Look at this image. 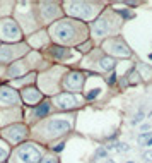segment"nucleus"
<instances>
[{
    "instance_id": "15",
    "label": "nucleus",
    "mask_w": 152,
    "mask_h": 163,
    "mask_svg": "<svg viewBox=\"0 0 152 163\" xmlns=\"http://www.w3.org/2000/svg\"><path fill=\"white\" fill-rule=\"evenodd\" d=\"M7 153H9V149H7L2 142H0V161H4L5 160V156H7Z\"/></svg>"
},
{
    "instance_id": "10",
    "label": "nucleus",
    "mask_w": 152,
    "mask_h": 163,
    "mask_svg": "<svg viewBox=\"0 0 152 163\" xmlns=\"http://www.w3.org/2000/svg\"><path fill=\"white\" fill-rule=\"evenodd\" d=\"M50 112V103H41V105L38 106L36 110H34V117H38V119H41V117H45Z\"/></svg>"
},
{
    "instance_id": "5",
    "label": "nucleus",
    "mask_w": 152,
    "mask_h": 163,
    "mask_svg": "<svg viewBox=\"0 0 152 163\" xmlns=\"http://www.w3.org/2000/svg\"><path fill=\"white\" fill-rule=\"evenodd\" d=\"M0 103L2 105H17L19 103V98L12 90L9 88H2L0 90Z\"/></svg>"
},
{
    "instance_id": "21",
    "label": "nucleus",
    "mask_w": 152,
    "mask_h": 163,
    "mask_svg": "<svg viewBox=\"0 0 152 163\" xmlns=\"http://www.w3.org/2000/svg\"><path fill=\"white\" fill-rule=\"evenodd\" d=\"M115 77H116L115 74H111V76H110V79H108V84H113V83H115Z\"/></svg>"
},
{
    "instance_id": "3",
    "label": "nucleus",
    "mask_w": 152,
    "mask_h": 163,
    "mask_svg": "<svg viewBox=\"0 0 152 163\" xmlns=\"http://www.w3.org/2000/svg\"><path fill=\"white\" fill-rule=\"evenodd\" d=\"M39 158V151L33 144H26L17 151V160H21L22 163H36Z\"/></svg>"
},
{
    "instance_id": "17",
    "label": "nucleus",
    "mask_w": 152,
    "mask_h": 163,
    "mask_svg": "<svg viewBox=\"0 0 152 163\" xmlns=\"http://www.w3.org/2000/svg\"><path fill=\"white\" fill-rule=\"evenodd\" d=\"M118 12H120V14H121L123 17H126V19H130V17H133V14H132V12H128L126 9H120Z\"/></svg>"
},
{
    "instance_id": "8",
    "label": "nucleus",
    "mask_w": 152,
    "mask_h": 163,
    "mask_svg": "<svg viewBox=\"0 0 152 163\" xmlns=\"http://www.w3.org/2000/svg\"><path fill=\"white\" fill-rule=\"evenodd\" d=\"M57 105L60 108H75L77 106V100L73 98L72 95H67V93H63L57 98Z\"/></svg>"
},
{
    "instance_id": "11",
    "label": "nucleus",
    "mask_w": 152,
    "mask_h": 163,
    "mask_svg": "<svg viewBox=\"0 0 152 163\" xmlns=\"http://www.w3.org/2000/svg\"><path fill=\"white\" fill-rule=\"evenodd\" d=\"M24 98H27L29 103H34V101H38L39 98H41V95H39L36 90H27L26 93H24Z\"/></svg>"
},
{
    "instance_id": "20",
    "label": "nucleus",
    "mask_w": 152,
    "mask_h": 163,
    "mask_svg": "<svg viewBox=\"0 0 152 163\" xmlns=\"http://www.w3.org/2000/svg\"><path fill=\"white\" fill-rule=\"evenodd\" d=\"M41 163H58L55 158H45V160H41Z\"/></svg>"
},
{
    "instance_id": "6",
    "label": "nucleus",
    "mask_w": 152,
    "mask_h": 163,
    "mask_svg": "<svg viewBox=\"0 0 152 163\" xmlns=\"http://www.w3.org/2000/svg\"><path fill=\"white\" fill-rule=\"evenodd\" d=\"M26 134H27V129L26 127H22V126H14V127H11V129H7L5 131V136L9 137L12 142L21 141Z\"/></svg>"
},
{
    "instance_id": "9",
    "label": "nucleus",
    "mask_w": 152,
    "mask_h": 163,
    "mask_svg": "<svg viewBox=\"0 0 152 163\" xmlns=\"http://www.w3.org/2000/svg\"><path fill=\"white\" fill-rule=\"evenodd\" d=\"M51 55H53V58H67L68 55H70V52H68L67 48H63V47H53L51 48Z\"/></svg>"
},
{
    "instance_id": "18",
    "label": "nucleus",
    "mask_w": 152,
    "mask_h": 163,
    "mask_svg": "<svg viewBox=\"0 0 152 163\" xmlns=\"http://www.w3.org/2000/svg\"><path fill=\"white\" fill-rule=\"evenodd\" d=\"M144 161H149V163L152 161V149H149V151L144 153Z\"/></svg>"
},
{
    "instance_id": "24",
    "label": "nucleus",
    "mask_w": 152,
    "mask_h": 163,
    "mask_svg": "<svg viewBox=\"0 0 152 163\" xmlns=\"http://www.w3.org/2000/svg\"><path fill=\"white\" fill-rule=\"evenodd\" d=\"M147 146H152V137L149 139V141H147Z\"/></svg>"
},
{
    "instance_id": "12",
    "label": "nucleus",
    "mask_w": 152,
    "mask_h": 163,
    "mask_svg": "<svg viewBox=\"0 0 152 163\" xmlns=\"http://www.w3.org/2000/svg\"><path fill=\"white\" fill-rule=\"evenodd\" d=\"M101 67L113 70V67H115V60H113V58H103V60H101Z\"/></svg>"
},
{
    "instance_id": "26",
    "label": "nucleus",
    "mask_w": 152,
    "mask_h": 163,
    "mask_svg": "<svg viewBox=\"0 0 152 163\" xmlns=\"http://www.w3.org/2000/svg\"><path fill=\"white\" fill-rule=\"evenodd\" d=\"M149 58H150V60H152V53H150V55H149Z\"/></svg>"
},
{
    "instance_id": "7",
    "label": "nucleus",
    "mask_w": 152,
    "mask_h": 163,
    "mask_svg": "<svg viewBox=\"0 0 152 163\" xmlns=\"http://www.w3.org/2000/svg\"><path fill=\"white\" fill-rule=\"evenodd\" d=\"M68 129H70V126H68L65 120H51L50 124H48V127H46V131L51 132L53 136L63 134V132H67Z\"/></svg>"
},
{
    "instance_id": "19",
    "label": "nucleus",
    "mask_w": 152,
    "mask_h": 163,
    "mask_svg": "<svg viewBox=\"0 0 152 163\" xmlns=\"http://www.w3.org/2000/svg\"><path fill=\"white\" fill-rule=\"evenodd\" d=\"M98 95H99V90H92V91L89 93V95H87V100H94V98H96Z\"/></svg>"
},
{
    "instance_id": "16",
    "label": "nucleus",
    "mask_w": 152,
    "mask_h": 163,
    "mask_svg": "<svg viewBox=\"0 0 152 163\" xmlns=\"http://www.w3.org/2000/svg\"><path fill=\"white\" fill-rule=\"evenodd\" d=\"M104 156H108V151L104 148H98L96 149V158H104Z\"/></svg>"
},
{
    "instance_id": "2",
    "label": "nucleus",
    "mask_w": 152,
    "mask_h": 163,
    "mask_svg": "<svg viewBox=\"0 0 152 163\" xmlns=\"http://www.w3.org/2000/svg\"><path fill=\"white\" fill-rule=\"evenodd\" d=\"M51 33L58 38V40H62V41L73 40V34H75V31H73L72 22H70V21H62V22H58L55 28H51Z\"/></svg>"
},
{
    "instance_id": "22",
    "label": "nucleus",
    "mask_w": 152,
    "mask_h": 163,
    "mask_svg": "<svg viewBox=\"0 0 152 163\" xmlns=\"http://www.w3.org/2000/svg\"><path fill=\"white\" fill-rule=\"evenodd\" d=\"M62 149H63V144H58V146L55 148V151H57V153H60V151H62Z\"/></svg>"
},
{
    "instance_id": "4",
    "label": "nucleus",
    "mask_w": 152,
    "mask_h": 163,
    "mask_svg": "<svg viewBox=\"0 0 152 163\" xmlns=\"http://www.w3.org/2000/svg\"><path fill=\"white\" fill-rule=\"evenodd\" d=\"M82 83H84V77L80 72H72L65 79V88L68 91H79L82 88Z\"/></svg>"
},
{
    "instance_id": "23",
    "label": "nucleus",
    "mask_w": 152,
    "mask_h": 163,
    "mask_svg": "<svg viewBox=\"0 0 152 163\" xmlns=\"http://www.w3.org/2000/svg\"><path fill=\"white\" fill-rule=\"evenodd\" d=\"M147 129H150V126H147V124H145V126H142V131H144V132H145Z\"/></svg>"
},
{
    "instance_id": "1",
    "label": "nucleus",
    "mask_w": 152,
    "mask_h": 163,
    "mask_svg": "<svg viewBox=\"0 0 152 163\" xmlns=\"http://www.w3.org/2000/svg\"><path fill=\"white\" fill-rule=\"evenodd\" d=\"M19 36H21V33L14 21H11V19L0 21V38L2 40H19Z\"/></svg>"
},
{
    "instance_id": "25",
    "label": "nucleus",
    "mask_w": 152,
    "mask_h": 163,
    "mask_svg": "<svg viewBox=\"0 0 152 163\" xmlns=\"http://www.w3.org/2000/svg\"><path fill=\"white\" fill-rule=\"evenodd\" d=\"M106 163H113V161H110V160H106Z\"/></svg>"
},
{
    "instance_id": "13",
    "label": "nucleus",
    "mask_w": 152,
    "mask_h": 163,
    "mask_svg": "<svg viewBox=\"0 0 152 163\" xmlns=\"http://www.w3.org/2000/svg\"><path fill=\"white\" fill-rule=\"evenodd\" d=\"M19 72H21V64H14V67H11V70H9V76L16 77Z\"/></svg>"
},
{
    "instance_id": "14",
    "label": "nucleus",
    "mask_w": 152,
    "mask_h": 163,
    "mask_svg": "<svg viewBox=\"0 0 152 163\" xmlns=\"http://www.w3.org/2000/svg\"><path fill=\"white\" fill-rule=\"evenodd\" d=\"M142 119H144V110H140L135 117H133V120H132V126H137V124H140Z\"/></svg>"
}]
</instances>
